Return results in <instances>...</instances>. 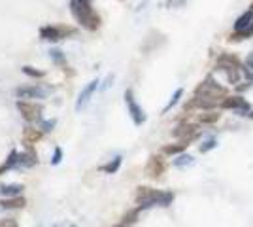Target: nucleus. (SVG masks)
I'll list each match as a JSON object with an SVG mask.
<instances>
[{"label":"nucleus","mask_w":253,"mask_h":227,"mask_svg":"<svg viewBox=\"0 0 253 227\" xmlns=\"http://www.w3.org/2000/svg\"><path fill=\"white\" fill-rule=\"evenodd\" d=\"M217 65H227V66H232V68H244L242 61H240V57L234 53H229V51H225L217 57Z\"/></svg>","instance_id":"nucleus-14"},{"label":"nucleus","mask_w":253,"mask_h":227,"mask_svg":"<svg viewBox=\"0 0 253 227\" xmlns=\"http://www.w3.org/2000/svg\"><path fill=\"white\" fill-rule=\"evenodd\" d=\"M250 10H253V2H252V6H250Z\"/></svg>","instance_id":"nucleus-38"},{"label":"nucleus","mask_w":253,"mask_h":227,"mask_svg":"<svg viewBox=\"0 0 253 227\" xmlns=\"http://www.w3.org/2000/svg\"><path fill=\"white\" fill-rule=\"evenodd\" d=\"M219 114L215 112V110H204L201 116H199V123L201 125H213V123H217L219 121Z\"/></svg>","instance_id":"nucleus-19"},{"label":"nucleus","mask_w":253,"mask_h":227,"mask_svg":"<svg viewBox=\"0 0 253 227\" xmlns=\"http://www.w3.org/2000/svg\"><path fill=\"white\" fill-rule=\"evenodd\" d=\"M70 11L76 17V21L80 23L82 27H85L87 31H96L100 27V23H102L100 15L91 8V4L82 2V0H72L70 2Z\"/></svg>","instance_id":"nucleus-2"},{"label":"nucleus","mask_w":253,"mask_h":227,"mask_svg":"<svg viewBox=\"0 0 253 227\" xmlns=\"http://www.w3.org/2000/svg\"><path fill=\"white\" fill-rule=\"evenodd\" d=\"M98 80H93V82H89L87 86L84 87V91L80 93V97H78V100H76V110L80 112L82 108H85L87 104H89V100H91V97L95 95V91L98 89Z\"/></svg>","instance_id":"nucleus-11"},{"label":"nucleus","mask_w":253,"mask_h":227,"mask_svg":"<svg viewBox=\"0 0 253 227\" xmlns=\"http://www.w3.org/2000/svg\"><path fill=\"white\" fill-rule=\"evenodd\" d=\"M27 205V199L23 195H17V197H4L0 201V208H6V210H15V208H23Z\"/></svg>","instance_id":"nucleus-13"},{"label":"nucleus","mask_w":253,"mask_h":227,"mask_svg":"<svg viewBox=\"0 0 253 227\" xmlns=\"http://www.w3.org/2000/svg\"><path fill=\"white\" fill-rule=\"evenodd\" d=\"M134 201L142 210L151 208V206H169L174 201V193L172 191H161V189L148 187V185H140V187H136Z\"/></svg>","instance_id":"nucleus-1"},{"label":"nucleus","mask_w":253,"mask_h":227,"mask_svg":"<svg viewBox=\"0 0 253 227\" xmlns=\"http://www.w3.org/2000/svg\"><path fill=\"white\" fill-rule=\"evenodd\" d=\"M215 146H217V138H215V136H208V138H204V140H202L199 150H201V153H208V151L213 150Z\"/></svg>","instance_id":"nucleus-24"},{"label":"nucleus","mask_w":253,"mask_h":227,"mask_svg":"<svg viewBox=\"0 0 253 227\" xmlns=\"http://www.w3.org/2000/svg\"><path fill=\"white\" fill-rule=\"evenodd\" d=\"M248 116H250V118H253V112H250V114H248Z\"/></svg>","instance_id":"nucleus-37"},{"label":"nucleus","mask_w":253,"mask_h":227,"mask_svg":"<svg viewBox=\"0 0 253 227\" xmlns=\"http://www.w3.org/2000/svg\"><path fill=\"white\" fill-rule=\"evenodd\" d=\"M49 55H51V59L57 63V65H61V66H66V61H64V57H63V53L59 51V49H51L49 51ZM68 68V66H66Z\"/></svg>","instance_id":"nucleus-27"},{"label":"nucleus","mask_w":253,"mask_h":227,"mask_svg":"<svg viewBox=\"0 0 253 227\" xmlns=\"http://www.w3.org/2000/svg\"><path fill=\"white\" fill-rule=\"evenodd\" d=\"M250 25H253V10L244 11L242 15L234 21V31H242V29L250 27Z\"/></svg>","instance_id":"nucleus-18"},{"label":"nucleus","mask_w":253,"mask_h":227,"mask_svg":"<svg viewBox=\"0 0 253 227\" xmlns=\"http://www.w3.org/2000/svg\"><path fill=\"white\" fill-rule=\"evenodd\" d=\"M17 110L27 123H36L42 118V106L32 100H17Z\"/></svg>","instance_id":"nucleus-4"},{"label":"nucleus","mask_w":253,"mask_h":227,"mask_svg":"<svg viewBox=\"0 0 253 227\" xmlns=\"http://www.w3.org/2000/svg\"><path fill=\"white\" fill-rule=\"evenodd\" d=\"M140 210H142V208H140V206H136L134 210H130V212H126L125 216H123V224H126V226H130V224H134V222H136V220H138V214H140Z\"/></svg>","instance_id":"nucleus-26"},{"label":"nucleus","mask_w":253,"mask_h":227,"mask_svg":"<svg viewBox=\"0 0 253 227\" xmlns=\"http://www.w3.org/2000/svg\"><path fill=\"white\" fill-rule=\"evenodd\" d=\"M189 146V142H183L179 140L178 144H167V146H163V153L165 155H179V153H183V150Z\"/></svg>","instance_id":"nucleus-17"},{"label":"nucleus","mask_w":253,"mask_h":227,"mask_svg":"<svg viewBox=\"0 0 253 227\" xmlns=\"http://www.w3.org/2000/svg\"><path fill=\"white\" fill-rule=\"evenodd\" d=\"M125 102H126V108H128V114H130V118H132V121H134V125L146 123V114H144L142 106L136 102L132 89H126L125 91Z\"/></svg>","instance_id":"nucleus-7"},{"label":"nucleus","mask_w":253,"mask_h":227,"mask_svg":"<svg viewBox=\"0 0 253 227\" xmlns=\"http://www.w3.org/2000/svg\"><path fill=\"white\" fill-rule=\"evenodd\" d=\"M112 82H114V74H110L108 78H106V82H104V86H102V89H106V87L112 86Z\"/></svg>","instance_id":"nucleus-34"},{"label":"nucleus","mask_w":253,"mask_h":227,"mask_svg":"<svg viewBox=\"0 0 253 227\" xmlns=\"http://www.w3.org/2000/svg\"><path fill=\"white\" fill-rule=\"evenodd\" d=\"M185 4H187V0H167V6L169 8H181Z\"/></svg>","instance_id":"nucleus-30"},{"label":"nucleus","mask_w":253,"mask_h":227,"mask_svg":"<svg viewBox=\"0 0 253 227\" xmlns=\"http://www.w3.org/2000/svg\"><path fill=\"white\" fill-rule=\"evenodd\" d=\"M172 136L183 142H191L199 136V125L191 123V121H181L176 125V129L172 131Z\"/></svg>","instance_id":"nucleus-5"},{"label":"nucleus","mask_w":253,"mask_h":227,"mask_svg":"<svg viewBox=\"0 0 253 227\" xmlns=\"http://www.w3.org/2000/svg\"><path fill=\"white\" fill-rule=\"evenodd\" d=\"M252 36H253V25H250V27H246L242 31H232L229 34V42H242V40H248Z\"/></svg>","instance_id":"nucleus-15"},{"label":"nucleus","mask_w":253,"mask_h":227,"mask_svg":"<svg viewBox=\"0 0 253 227\" xmlns=\"http://www.w3.org/2000/svg\"><path fill=\"white\" fill-rule=\"evenodd\" d=\"M119 167H121V157L117 155L116 159H112L108 165H104V167H102V171H104V173H108V174H114V173H117V171H119Z\"/></svg>","instance_id":"nucleus-25"},{"label":"nucleus","mask_w":253,"mask_h":227,"mask_svg":"<svg viewBox=\"0 0 253 227\" xmlns=\"http://www.w3.org/2000/svg\"><path fill=\"white\" fill-rule=\"evenodd\" d=\"M19 159H21V153H19V151H11L10 157H8L6 161L0 165V174L6 173V171H10V169H15V167H19Z\"/></svg>","instance_id":"nucleus-16"},{"label":"nucleus","mask_w":253,"mask_h":227,"mask_svg":"<svg viewBox=\"0 0 253 227\" xmlns=\"http://www.w3.org/2000/svg\"><path fill=\"white\" fill-rule=\"evenodd\" d=\"M181 97H183V89L179 87V89H176V93H174V95L170 97L169 104L165 106V110H163V112H165V114H167V112H170V110H172V108H174V106H176V104H178V102H179V98H181Z\"/></svg>","instance_id":"nucleus-23"},{"label":"nucleus","mask_w":253,"mask_h":227,"mask_svg":"<svg viewBox=\"0 0 253 227\" xmlns=\"http://www.w3.org/2000/svg\"><path fill=\"white\" fill-rule=\"evenodd\" d=\"M246 68H252L253 70V51L246 57Z\"/></svg>","instance_id":"nucleus-33"},{"label":"nucleus","mask_w":253,"mask_h":227,"mask_svg":"<svg viewBox=\"0 0 253 227\" xmlns=\"http://www.w3.org/2000/svg\"><path fill=\"white\" fill-rule=\"evenodd\" d=\"M165 171H167V163L163 159V155H151L148 159V165H146V174L149 178L157 180L165 174Z\"/></svg>","instance_id":"nucleus-9"},{"label":"nucleus","mask_w":253,"mask_h":227,"mask_svg":"<svg viewBox=\"0 0 253 227\" xmlns=\"http://www.w3.org/2000/svg\"><path fill=\"white\" fill-rule=\"evenodd\" d=\"M0 227H17L15 220H0Z\"/></svg>","instance_id":"nucleus-32"},{"label":"nucleus","mask_w":253,"mask_h":227,"mask_svg":"<svg viewBox=\"0 0 253 227\" xmlns=\"http://www.w3.org/2000/svg\"><path fill=\"white\" fill-rule=\"evenodd\" d=\"M70 227H74V226H70Z\"/></svg>","instance_id":"nucleus-39"},{"label":"nucleus","mask_w":253,"mask_h":227,"mask_svg":"<svg viewBox=\"0 0 253 227\" xmlns=\"http://www.w3.org/2000/svg\"><path fill=\"white\" fill-rule=\"evenodd\" d=\"M219 108L234 110V112H238V114H246V112L250 110V104H248V100H246L242 95H227L225 98H221Z\"/></svg>","instance_id":"nucleus-8"},{"label":"nucleus","mask_w":253,"mask_h":227,"mask_svg":"<svg viewBox=\"0 0 253 227\" xmlns=\"http://www.w3.org/2000/svg\"><path fill=\"white\" fill-rule=\"evenodd\" d=\"M38 163V155L32 150L21 153V159H19V167H34Z\"/></svg>","instance_id":"nucleus-21"},{"label":"nucleus","mask_w":253,"mask_h":227,"mask_svg":"<svg viewBox=\"0 0 253 227\" xmlns=\"http://www.w3.org/2000/svg\"><path fill=\"white\" fill-rule=\"evenodd\" d=\"M172 165H174L176 169L189 167V165H193V157H191V155H187V153H179V155H176V159L172 161Z\"/></svg>","instance_id":"nucleus-22"},{"label":"nucleus","mask_w":253,"mask_h":227,"mask_svg":"<svg viewBox=\"0 0 253 227\" xmlns=\"http://www.w3.org/2000/svg\"><path fill=\"white\" fill-rule=\"evenodd\" d=\"M23 72L27 76H31V78H43L42 70H34L32 66H23Z\"/></svg>","instance_id":"nucleus-28"},{"label":"nucleus","mask_w":253,"mask_h":227,"mask_svg":"<svg viewBox=\"0 0 253 227\" xmlns=\"http://www.w3.org/2000/svg\"><path fill=\"white\" fill-rule=\"evenodd\" d=\"M53 127H55V119H51V121H42V125H40L42 131H51Z\"/></svg>","instance_id":"nucleus-31"},{"label":"nucleus","mask_w":253,"mask_h":227,"mask_svg":"<svg viewBox=\"0 0 253 227\" xmlns=\"http://www.w3.org/2000/svg\"><path fill=\"white\" fill-rule=\"evenodd\" d=\"M195 95H201V97H211V98H221L227 97V87L221 86L219 82H215L213 78H206L204 82H201L199 86L195 87Z\"/></svg>","instance_id":"nucleus-3"},{"label":"nucleus","mask_w":253,"mask_h":227,"mask_svg":"<svg viewBox=\"0 0 253 227\" xmlns=\"http://www.w3.org/2000/svg\"><path fill=\"white\" fill-rule=\"evenodd\" d=\"M61 159H63V150H61V148H55V151H53V157H51V165H59V163H61Z\"/></svg>","instance_id":"nucleus-29"},{"label":"nucleus","mask_w":253,"mask_h":227,"mask_svg":"<svg viewBox=\"0 0 253 227\" xmlns=\"http://www.w3.org/2000/svg\"><path fill=\"white\" fill-rule=\"evenodd\" d=\"M114 227H130V226H126V224H123V222H121V224H117V226H114Z\"/></svg>","instance_id":"nucleus-35"},{"label":"nucleus","mask_w":253,"mask_h":227,"mask_svg":"<svg viewBox=\"0 0 253 227\" xmlns=\"http://www.w3.org/2000/svg\"><path fill=\"white\" fill-rule=\"evenodd\" d=\"M68 34H74V29H66V27H55V25H45L40 29V38L45 42H59L66 38Z\"/></svg>","instance_id":"nucleus-6"},{"label":"nucleus","mask_w":253,"mask_h":227,"mask_svg":"<svg viewBox=\"0 0 253 227\" xmlns=\"http://www.w3.org/2000/svg\"><path fill=\"white\" fill-rule=\"evenodd\" d=\"M23 185L19 184H4L2 187H0V193L4 195V197H17V195H21L23 193Z\"/></svg>","instance_id":"nucleus-20"},{"label":"nucleus","mask_w":253,"mask_h":227,"mask_svg":"<svg viewBox=\"0 0 253 227\" xmlns=\"http://www.w3.org/2000/svg\"><path fill=\"white\" fill-rule=\"evenodd\" d=\"M82 2H87V4H91V0H82Z\"/></svg>","instance_id":"nucleus-36"},{"label":"nucleus","mask_w":253,"mask_h":227,"mask_svg":"<svg viewBox=\"0 0 253 227\" xmlns=\"http://www.w3.org/2000/svg\"><path fill=\"white\" fill-rule=\"evenodd\" d=\"M42 136H43V131L36 129V127H27V129L23 131V135H21L23 144H27V146H34V144L40 140Z\"/></svg>","instance_id":"nucleus-12"},{"label":"nucleus","mask_w":253,"mask_h":227,"mask_svg":"<svg viewBox=\"0 0 253 227\" xmlns=\"http://www.w3.org/2000/svg\"><path fill=\"white\" fill-rule=\"evenodd\" d=\"M15 97L19 100H29V98H45L47 91L40 86H25L15 89Z\"/></svg>","instance_id":"nucleus-10"}]
</instances>
